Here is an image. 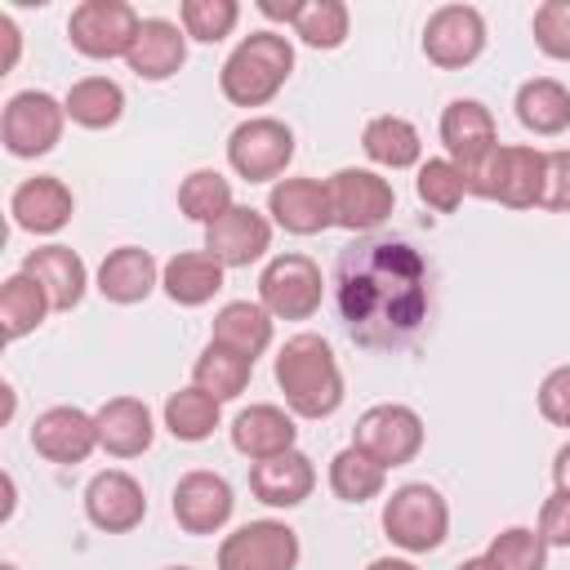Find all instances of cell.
<instances>
[{"mask_svg": "<svg viewBox=\"0 0 570 570\" xmlns=\"http://www.w3.org/2000/svg\"><path fill=\"white\" fill-rule=\"evenodd\" d=\"M334 303L352 343L370 352L410 347L432 316L428 258L401 236H361L338 249Z\"/></svg>", "mask_w": 570, "mask_h": 570, "instance_id": "obj_1", "label": "cell"}, {"mask_svg": "<svg viewBox=\"0 0 570 570\" xmlns=\"http://www.w3.org/2000/svg\"><path fill=\"white\" fill-rule=\"evenodd\" d=\"M276 387L285 392L289 414L298 419H330L343 405V370L334 347L321 334H294L276 352Z\"/></svg>", "mask_w": 570, "mask_h": 570, "instance_id": "obj_2", "label": "cell"}, {"mask_svg": "<svg viewBox=\"0 0 570 570\" xmlns=\"http://www.w3.org/2000/svg\"><path fill=\"white\" fill-rule=\"evenodd\" d=\"M294 71V45L281 31H249L223 62L218 89L236 107H263L272 102Z\"/></svg>", "mask_w": 570, "mask_h": 570, "instance_id": "obj_3", "label": "cell"}, {"mask_svg": "<svg viewBox=\"0 0 570 570\" xmlns=\"http://www.w3.org/2000/svg\"><path fill=\"white\" fill-rule=\"evenodd\" d=\"M383 534L401 552H436L450 534V503L436 485L410 481L383 503Z\"/></svg>", "mask_w": 570, "mask_h": 570, "instance_id": "obj_4", "label": "cell"}, {"mask_svg": "<svg viewBox=\"0 0 570 570\" xmlns=\"http://www.w3.org/2000/svg\"><path fill=\"white\" fill-rule=\"evenodd\" d=\"M62 125H67V107L45 89H22L0 111L4 151L18 160H36V156L53 151L62 138Z\"/></svg>", "mask_w": 570, "mask_h": 570, "instance_id": "obj_5", "label": "cell"}, {"mask_svg": "<svg viewBox=\"0 0 570 570\" xmlns=\"http://www.w3.org/2000/svg\"><path fill=\"white\" fill-rule=\"evenodd\" d=\"M294 160V129L276 116H249L227 134V165L245 183H281Z\"/></svg>", "mask_w": 570, "mask_h": 570, "instance_id": "obj_6", "label": "cell"}, {"mask_svg": "<svg viewBox=\"0 0 570 570\" xmlns=\"http://www.w3.org/2000/svg\"><path fill=\"white\" fill-rule=\"evenodd\" d=\"M352 445L361 454H370L379 468H401V463L419 459V450H423V419H419V410H410L401 401L370 405L352 428Z\"/></svg>", "mask_w": 570, "mask_h": 570, "instance_id": "obj_7", "label": "cell"}, {"mask_svg": "<svg viewBox=\"0 0 570 570\" xmlns=\"http://www.w3.org/2000/svg\"><path fill=\"white\" fill-rule=\"evenodd\" d=\"M142 18L134 13V4L125 0H85L71 9L67 18V40L76 53L107 62V58H125L134 36H138Z\"/></svg>", "mask_w": 570, "mask_h": 570, "instance_id": "obj_8", "label": "cell"}, {"mask_svg": "<svg viewBox=\"0 0 570 570\" xmlns=\"http://www.w3.org/2000/svg\"><path fill=\"white\" fill-rule=\"evenodd\" d=\"M325 276L307 254H276L258 272V303L272 312V321H307L321 307Z\"/></svg>", "mask_w": 570, "mask_h": 570, "instance_id": "obj_9", "label": "cell"}, {"mask_svg": "<svg viewBox=\"0 0 570 570\" xmlns=\"http://www.w3.org/2000/svg\"><path fill=\"white\" fill-rule=\"evenodd\" d=\"M539 191H543V151L521 147V142H499L494 156L472 178V196L499 200L508 209L539 205Z\"/></svg>", "mask_w": 570, "mask_h": 570, "instance_id": "obj_10", "label": "cell"}, {"mask_svg": "<svg viewBox=\"0 0 570 570\" xmlns=\"http://www.w3.org/2000/svg\"><path fill=\"white\" fill-rule=\"evenodd\" d=\"M330 187V209H334V223L347 227V232H374L392 218V205H396V191L387 178H379L374 169H334L325 178Z\"/></svg>", "mask_w": 570, "mask_h": 570, "instance_id": "obj_11", "label": "cell"}, {"mask_svg": "<svg viewBox=\"0 0 570 570\" xmlns=\"http://www.w3.org/2000/svg\"><path fill=\"white\" fill-rule=\"evenodd\" d=\"M441 142H445V160H454L468 178V196H472V178L481 174V165L494 156L499 147V129L485 102L476 98H454L441 111Z\"/></svg>", "mask_w": 570, "mask_h": 570, "instance_id": "obj_12", "label": "cell"}, {"mask_svg": "<svg viewBox=\"0 0 570 570\" xmlns=\"http://www.w3.org/2000/svg\"><path fill=\"white\" fill-rule=\"evenodd\" d=\"M298 557V534L285 521H249L218 543V570H294Z\"/></svg>", "mask_w": 570, "mask_h": 570, "instance_id": "obj_13", "label": "cell"}, {"mask_svg": "<svg viewBox=\"0 0 570 570\" xmlns=\"http://www.w3.org/2000/svg\"><path fill=\"white\" fill-rule=\"evenodd\" d=\"M485 49V18L472 4H441L423 22V53L441 71H459L476 62Z\"/></svg>", "mask_w": 570, "mask_h": 570, "instance_id": "obj_14", "label": "cell"}, {"mask_svg": "<svg viewBox=\"0 0 570 570\" xmlns=\"http://www.w3.org/2000/svg\"><path fill=\"white\" fill-rule=\"evenodd\" d=\"M169 508H174L178 530H187V534H218V530L232 521L236 499H232L227 476L196 468V472H183V476H178Z\"/></svg>", "mask_w": 570, "mask_h": 570, "instance_id": "obj_15", "label": "cell"}, {"mask_svg": "<svg viewBox=\"0 0 570 570\" xmlns=\"http://www.w3.org/2000/svg\"><path fill=\"white\" fill-rule=\"evenodd\" d=\"M85 517L102 534H129L147 517V494L129 472L107 468L85 485Z\"/></svg>", "mask_w": 570, "mask_h": 570, "instance_id": "obj_16", "label": "cell"}, {"mask_svg": "<svg viewBox=\"0 0 570 570\" xmlns=\"http://www.w3.org/2000/svg\"><path fill=\"white\" fill-rule=\"evenodd\" d=\"M267 249H272V218L249 205H232L218 223L205 227V254L218 258L223 267H249Z\"/></svg>", "mask_w": 570, "mask_h": 570, "instance_id": "obj_17", "label": "cell"}, {"mask_svg": "<svg viewBox=\"0 0 570 570\" xmlns=\"http://www.w3.org/2000/svg\"><path fill=\"white\" fill-rule=\"evenodd\" d=\"M31 445L49 463H85L98 450V423L80 405H49L31 423Z\"/></svg>", "mask_w": 570, "mask_h": 570, "instance_id": "obj_18", "label": "cell"}, {"mask_svg": "<svg viewBox=\"0 0 570 570\" xmlns=\"http://www.w3.org/2000/svg\"><path fill=\"white\" fill-rule=\"evenodd\" d=\"M9 214H13V223H18L22 232H31V236H53V232H62V227L71 223L76 196H71V187H67L62 178L36 174V178H27V183L13 187Z\"/></svg>", "mask_w": 570, "mask_h": 570, "instance_id": "obj_19", "label": "cell"}, {"mask_svg": "<svg viewBox=\"0 0 570 570\" xmlns=\"http://www.w3.org/2000/svg\"><path fill=\"white\" fill-rule=\"evenodd\" d=\"M267 214L289 236H316V232H325L334 223L330 187L321 178H281L267 191Z\"/></svg>", "mask_w": 570, "mask_h": 570, "instance_id": "obj_20", "label": "cell"}, {"mask_svg": "<svg viewBox=\"0 0 570 570\" xmlns=\"http://www.w3.org/2000/svg\"><path fill=\"white\" fill-rule=\"evenodd\" d=\"M249 490L267 508H298L316 490V468L303 450H285V454L258 459L249 468Z\"/></svg>", "mask_w": 570, "mask_h": 570, "instance_id": "obj_21", "label": "cell"}, {"mask_svg": "<svg viewBox=\"0 0 570 570\" xmlns=\"http://www.w3.org/2000/svg\"><path fill=\"white\" fill-rule=\"evenodd\" d=\"M125 62L138 80H169L187 62V31L169 18H142Z\"/></svg>", "mask_w": 570, "mask_h": 570, "instance_id": "obj_22", "label": "cell"}, {"mask_svg": "<svg viewBox=\"0 0 570 570\" xmlns=\"http://www.w3.org/2000/svg\"><path fill=\"white\" fill-rule=\"evenodd\" d=\"M94 423H98V445L116 459H134L151 445L156 436V423H151V410L147 401L138 396H111L94 410Z\"/></svg>", "mask_w": 570, "mask_h": 570, "instance_id": "obj_23", "label": "cell"}, {"mask_svg": "<svg viewBox=\"0 0 570 570\" xmlns=\"http://www.w3.org/2000/svg\"><path fill=\"white\" fill-rule=\"evenodd\" d=\"M22 272L45 285L53 312H71V307L85 298V289H89L85 258H80L76 249H67V245H40V249H31V254L22 258Z\"/></svg>", "mask_w": 570, "mask_h": 570, "instance_id": "obj_24", "label": "cell"}, {"mask_svg": "<svg viewBox=\"0 0 570 570\" xmlns=\"http://www.w3.org/2000/svg\"><path fill=\"white\" fill-rule=\"evenodd\" d=\"M160 285V263L151 258V249H138V245H120L111 249L102 263H98V294L107 303H142L151 289Z\"/></svg>", "mask_w": 570, "mask_h": 570, "instance_id": "obj_25", "label": "cell"}, {"mask_svg": "<svg viewBox=\"0 0 570 570\" xmlns=\"http://www.w3.org/2000/svg\"><path fill=\"white\" fill-rule=\"evenodd\" d=\"M294 436H298L294 414H285L281 405H267V401L263 405H249V410H240L232 419V445L245 459H254V463L294 450Z\"/></svg>", "mask_w": 570, "mask_h": 570, "instance_id": "obj_26", "label": "cell"}, {"mask_svg": "<svg viewBox=\"0 0 570 570\" xmlns=\"http://www.w3.org/2000/svg\"><path fill=\"white\" fill-rule=\"evenodd\" d=\"M223 263L209 258L205 249H191V254H174L165 267H160V289L169 294V303L178 307H200L209 303L218 289H223Z\"/></svg>", "mask_w": 570, "mask_h": 570, "instance_id": "obj_27", "label": "cell"}, {"mask_svg": "<svg viewBox=\"0 0 570 570\" xmlns=\"http://www.w3.org/2000/svg\"><path fill=\"white\" fill-rule=\"evenodd\" d=\"M209 343L218 347H232L240 356H263L267 343H272V312L263 303H249V298H236L227 307H218L214 316V330H209Z\"/></svg>", "mask_w": 570, "mask_h": 570, "instance_id": "obj_28", "label": "cell"}, {"mask_svg": "<svg viewBox=\"0 0 570 570\" xmlns=\"http://www.w3.org/2000/svg\"><path fill=\"white\" fill-rule=\"evenodd\" d=\"M512 107H517V120L530 134H539V138H552V134H561L570 125V89L561 80H552V76L525 80L517 89V102Z\"/></svg>", "mask_w": 570, "mask_h": 570, "instance_id": "obj_29", "label": "cell"}, {"mask_svg": "<svg viewBox=\"0 0 570 570\" xmlns=\"http://www.w3.org/2000/svg\"><path fill=\"white\" fill-rule=\"evenodd\" d=\"M49 312H53V303H49V294H45V285H40L36 276L13 272V276L0 285V330H4L9 343H18V338H27L31 330H40V321H45Z\"/></svg>", "mask_w": 570, "mask_h": 570, "instance_id": "obj_30", "label": "cell"}, {"mask_svg": "<svg viewBox=\"0 0 570 570\" xmlns=\"http://www.w3.org/2000/svg\"><path fill=\"white\" fill-rule=\"evenodd\" d=\"M62 107H67V120L80 129H111L125 116V89L107 76H85L67 89Z\"/></svg>", "mask_w": 570, "mask_h": 570, "instance_id": "obj_31", "label": "cell"}, {"mask_svg": "<svg viewBox=\"0 0 570 570\" xmlns=\"http://www.w3.org/2000/svg\"><path fill=\"white\" fill-rule=\"evenodd\" d=\"M361 151L383 169H410V165H419L423 138L405 116H374L361 134Z\"/></svg>", "mask_w": 570, "mask_h": 570, "instance_id": "obj_32", "label": "cell"}, {"mask_svg": "<svg viewBox=\"0 0 570 570\" xmlns=\"http://www.w3.org/2000/svg\"><path fill=\"white\" fill-rule=\"evenodd\" d=\"M160 414H165V428H169L174 441L196 445V441L214 436V428H218V419H223V401H214L209 392H200V387L191 383V387L169 392Z\"/></svg>", "mask_w": 570, "mask_h": 570, "instance_id": "obj_33", "label": "cell"}, {"mask_svg": "<svg viewBox=\"0 0 570 570\" xmlns=\"http://www.w3.org/2000/svg\"><path fill=\"white\" fill-rule=\"evenodd\" d=\"M249 374H254V361L232 352V347H218V343H205V352L196 356L191 365V383L200 392H209L214 401H232L249 387Z\"/></svg>", "mask_w": 570, "mask_h": 570, "instance_id": "obj_34", "label": "cell"}, {"mask_svg": "<svg viewBox=\"0 0 570 570\" xmlns=\"http://www.w3.org/2000/svg\"><path fill=\"white\" fill-rule=\"evenodd\" d=\"M383 481H387V468H379L370 454H361L356 445H343L334 459H330V490L343 499V503H365V499H379L383 494Z\"/></svg>", "mask_w": 570, "mask_h": 570, "instance_id": "obj_35", "label": "cell"}, {"mask_svg": "<svg viewBox=\"0 0 570 570\" xmlns=\"http://www.w3.org/2000/svg\"><path fill=\"white\" fill-rule=\"evenodd\" d=\"M232 183L218 174V169H191L183 183H178V209L191 218V223H218L227 209H232Z\"/></svg>", "mask_w": 570, "mask_h": 570, "instance_id": "obj_36", "label": "cell"}, {"mask_svg": "<svg viewBox=\"0 0 570 570\" xmlns=\"http://www.w3.org/2000/svg\"><path fill=\"white\" fill-rule=\"evenodd\" d=\"M485 561H490L494 570H543V566H548V543H543V534L530 530V525H508V530H499V534L490 539Z\"/></svg>", "mask_w": 570, "mask_h": 570, "instance_id": "obj_37", "label": "cell"}, {"mask_svg": "<svg viewBox=\"0 0 570 570\" xmlns=\"http://www.w3.org/2000/svg\"><path fill=\"white\" fill-rule=\"evenodd\" d=\"M294 36L312 49H338L347 40V4L343 0H303L294 18Z\"/></svg>", "mask_w": 570, "mask_h": 570, "instance_id": "obj_38", "label": "cell"}, {"mask_svg": "<svg viewBox=\"0 0 570 570\" xmlns=\"http://www.w3.org/2000/svg\"><path fill=\"white\" fill-rule=\"evenodd\" d=\"M414 191H419V200H423L428 209H436V214H454V209L463 205V196H468V178H463V169H459L454 160L436 156V160L419 165Z\"/></svg>", "mask_w": 570, "mask_h": 570, "instance_id": "obj_39", "label": "cell"}, {"mask_svg": "<svg viewBox=\"0 0 570 570\" xmlns=\"http://www.w3.org/2000/svg\"><path fill=\"white\" fill-rule=\"evenodd\" d=\"M183 31L200 45H218L223 36H232V27L240 22V4L236 0H183L178 9Z\"/></svg>", "mask_w": 570, "mask_h": 570, "instance_id": "obj_40", "label": "cell"}, {"mask_svg": "<svg viewBox=\"0 0 570 570\" xmlns=\"http://www.w3.org/2000/svg\"><path fill=\"white\" fill-rule=\"evenodd\" d=\"M530 31H534V45H539L548 58L570 62V0H543V4L534 9Z\"/></svg>", "mask_w": 570, "mask_h": 570, "instance_id": "obj_41", "label": "cell"}, {"mask_svg": "<svg viewBox=\"0 0 570 570\" xmlns=\"http://www.w3.org/2000/svg\"><path fill=\"white\" fill-rule=\"evenodd\" d=\"M543 209L570 214V151H543V191H539Z\"/></svg>", "mask_w": 570, "mask_h": 570, "instance_id": "obj_42", "label": "cell"}, {"mask_svg": "<svg viewBox=\"0 0 570 570\" xmlns=\"http://www.w3.org/2000/svg\"><path fill=\"white\" fill-rule=\"evenodd\" d=\"M539 414L557 428H570V365H557L539 383Z\"/></svg>", "mask_w": 570, "mask_h": 570, "instance_id": "obj_43", "label": "cell"}, {"mask_svg": "<svg viewBox=\"0 0 570 570\" xmlns=\"http://www.w3.org/2000/svg\"><path fill=\"white\" fill-rule=\"evenodd\" d=\"M539 534L548 548H570V490H552L539 512Z\"/></svg>", "mask_w": 570, "mask_h": 570, "instance_id": "obj_44", "label": "cell"}, {"mask_svg": "<svg viewBox=\"0 0 570 570\" xmlns=\"http://www.w3.org/2000/svg\"><path fill=\"white\" fill-rule=\"evenodd\" d=\"M258 13L272 18V22H289L294 27V18L303 13V0H285V4L281 0H258Z\"/></svg>", "mask_w": 570, "mask_h": 570, "instance_id": "obj_45", "label": "cell"}, {"mask_svg": "<svg viewBox=\"0 0 570 570\" xmlns=\"http://www.w3.org/2000/svg\"><path fill=\"white\" fill-rule=\"evenodd\" d=\"M0 36H4V45H9V58H4V67H0V76H4V71H13V62H18V45H22V36H18V27H13L9 13H0Z\"/></svg>", "mask_w": 570, "mask_h": 570, "instance_id": "obj_46", "label": "cell"}, {"mask_svg": "<svg viewBox=\"0 0 570 570\" xmlns=\"http://www.w3.org/2000/svg\"><path fill=\"white\" fill-rule=\"evenodd\" d=\"M552 481H557V490H570V441L552 454Z\"/></svg>", "mask_w": 570, "mask_h": 570, "instance_id": "obj_47", "label": "cell"}, {"mask_svg": "<svg viewBox=\"0 0 570 570\" xmlns=\"http://www.w3.org/2000/svg\"><path fill=\"white\" fill-rule=\"evenodd\" d=\"M365 570H419V566L405 561V557H379V561H370Z\"/></svg>", "mask_w": 570, "mask_h": 570, "instance_id": "obj_48", "label": "cell"}, {"mask_svg": "<svg viewBox=\"0 0 570 570\" xmlns=\"http://www.w3.org/2000/svg\"><path fill=\"white\" fill-rule=\"evenodd\" d=\"M454 570H494V566H490L485 557H468V561H459Z\"/></svg>", "mask_w": 570, "mask_h": 570, "instance_id": "obj_49", "label": "cell"}, {"mask_svg": "<svg viewBox=\"0 0 570 570\" xmlns=\"http://www.w3.org/2000/svg\"><path fill=\"white\" fill-rule=\"evenodd\" d=\"M0 570H18V566H13V561H4V566H0Z\"/></svg>", "mask_w": 570, "mask_h": 570, "instance_id": "obj_50", "label": "cell"}, {"mask_svg": "<svg viewBox=\"0 0 570 570\" xmlns=\"http://www.w3.org/2000/svg\"><path fill=\"white\" fill-rule=\"evenodd\" d=\"M165 570H191V566H165Z\"/></svg>", "mask_w": 570, "mask_h": 570, "instance_id": "obj_51", "label": "cell"}]
</instances>
